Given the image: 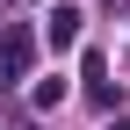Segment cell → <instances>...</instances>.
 <instances>
[{
    "mask_svg": "<svg viewBox=\"0 0 130 130\" xmlns=\"http://www.w3.org/2000/svg\"><path fill=\"white\" fill-rule=\"evenodd\" d=\"M29 58H36V43H29V29H7L0 36V79H22Z\"/></svg>",
    "mask_w": 130,
    "mask_h": 130,
    "instance_id": "1",
    "label": "cell"
},
{
    "mask_svg": "<svg viewBox=\"0 0 130 130\" xmlns=\"http://www.w3.org/2000/svg\"><path fill=\"white\" fill-rule=\"evenodd\" d=\"M43 36H51V51H72L79 43V7H51V29Z\"/></svg>",
    "mask_w": 130,
    "mask_h": 130,
    "instance_id": "2",
    "label": "cell"
},
{
    "mask_svg": "<svg viewBox=\"0 0 130 130\" xmlns=\"http://www.w3.org/2000/svg\"><path fill=\"white\" fill-rule=\"evenodd\" d=\"M29 101H36V108H43V116H51V108L65 101V79H36V87H29Z\"/></svg>",
    "mask_w": 130,
    "mask_h": 130,
    "instance_id": "3",
    "label": "cell"
},
{
    "mask_svg": "<svg viewBox=\"0 0 130 130\" xmlns=\"http://www.w3.org/2000/svg\"><path fill=\"white\" fill-rule=\"evenodd\" d=\"M116 130H130V123H116Z\"/></svg>",
    "mask_w": 130,
    "mask_h": 130,
    "instance_id": "4",
    "label": "cell"
}]
</instances>
